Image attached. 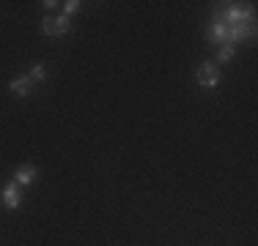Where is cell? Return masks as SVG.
<instances>
[{
  "instance_id": "9",
  "label": "cell",
  "mask_w": 258,
  "mask_h": 246,
  "mask_svg": "<svg viewBox=\"0 0 258 246\" xmlns=\"http://www.w3.org/2000/svg\"><path fill=\"white\" fill-rule=\"evenodd\" d=\"M233 55H236V47H231V44H220V52H217V60H214V63L223 66V63H228V60H233Z\"/></svg>"
},
{
  "instance_id": "3",
  "label": "cell",
  "mask_w": 258,
  "mask_h": 246,
  "mask_svg": "<svg viewBox=\"0 0 258 246\" xmlns=\"http://www.w3.org/2000/svg\"><path fill=\"white\" fill-rule=\"evenodd\" d=\"M72 30V20L69 17H50L47 14L44 20H41V33L44 36H52V39H60V36H66Z\"/></svg>"
},
{
  "instance_id": "7",
  "label": "cell",
  "mask_w": 258,
  "mask_h": 246,
  "mask_svg": "<svg viewBox=\"0 0 258 246\" xmlns=\"http://www.w3.org/2000/svg\"><path fill=\"white\" fill-rule=\"evenodd\" d=\"M225 36H228V25H225L220 17H214V22L209 25V41L212 44H225Z\"/></svg>"
},
{
  "instance_id": "6",
  "label": "cell",
  "mask_w": 258,
  "mask_h": 246,
  "mask_svg": "<svg viewBox=\"0 0 258 246\" xmlns=\"http://www.w3.org/2000/svg\"><path fill=\"white\" fill-rule=\"evenodd\" d=\"M33 88H36V85L28 79V74H22V77H14V79L9 82V90H11L14 96H20V98H28L30 93H33Z\"/></svg>"
},
{
  "instance_id": "5",
  "label": "cell",
  "mask_w": 258,
  "mask_h": 246,
  "mask_svg": "<svg viewBox=\"0 0 258 246\" xmlns=\"http://www.w3.org/2000/svg\"><path fill=\"white\" fill-rule=\"evenodd\" d=\"M36 178H39V167H36V164H22V167H17L14 170V175H11V181L17 183V186H30V183L36 181Z\"/></svg>"
},
{
  "instance_id": "11",
  "label": "cell",
  "mask_w": 258,
  "mask_h": 246,
  "mask_svg": "<svg viewBox=\"0 0 258 246\" xmlns=\"http://www.w3.org/2000/svg\"><path fill=\"white\" fill-rule=\"evenodd\" d=\"M41 6H44V9L50 11V9H55V6H60V3H55V0H47V3H41Z\"/></svg>"
},
{
  "instance_id": "8",
  "label": "cell",
  "mask_w": 258,
  "mask_h": 246,
  "mask_svg": "<svg viewBox=\"0 0 258 246\" xmlns=\"http://www.w3.org/2000/svg\"><path fill=\"white\" fill-rule=\"evenodd\" d=\"M28 79L33 85L44 82V79H47V66L44 63H33V66H30V71H28Z\"/></svg>"
},
{
  "instance_id": "1",
  "label": "cell",
  "mask_w": 258,
  "mask_h": 246,
  "mask_svg": "<svg viewBox=\"0 0 258 246\" xmlns=\"http://www.w3.org/2000/svg\"><path fill=\"white\" fill-rule=\"evenodd\" d=\"M217 17L228 25V28L231 25H247V22H255V9H253V3H247V6L228 3L225 11H217Z\"/></svg>"
},
{
  "instance_id": "2",
  "label": "cell",
  "mask_w": 258,
  "mask_h": 246,
  "mask_svg": "<svg viewBox=\"0 0 258 246\" xmlns=\"http://www.w3.org/2000/svg\"><path fill=\"white\" fill-rule=\"evenodd\" d=\"M195 79H198L201 88L214 90V88H220V82H223V74H220V66L214 63V60H204V63L195 69Z\"/></svg>"
},
{
  "instance_id": "10",
  "label": "cell",
  "mask_w": 258,
  "mask_h": 246,
  "mask_svg": "<svg viewBox=\"0 0 258 246\" xmlns=\"http://www.w3.org/2000/svg\"><path fill=\"white\" fill-rule=\"evenodd\" d=\"M60 6H63V17H72V14H77V11H80V6H83V3H80V0H66V3H60Z\"/></svg>"
},
{
  "instance_id": "4",
  "label": "cell",
  "mask_w": 258,
  "mask_h": 246,
  "mask_svg": "<svg viewBox=\"0 0 258 246\" xmlns=\"http://www.w3.org/2000/svg\"><path fill=\"white\" fill-rule=\"evenodd\" d=\"M0 202H3L6 211H17L22 205V186H17L14 181H9L0 192Z\"/></svg>"
}]
</instances>
